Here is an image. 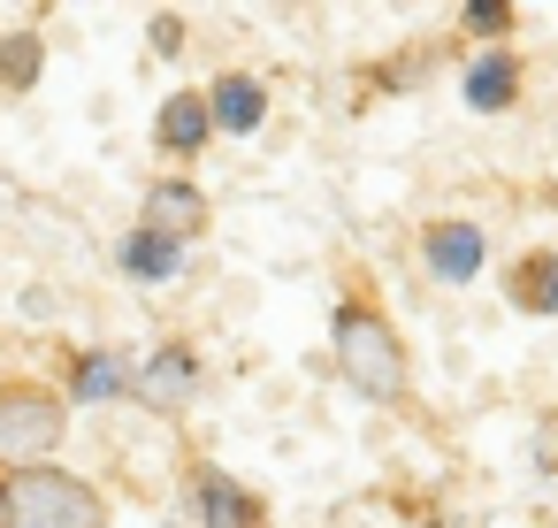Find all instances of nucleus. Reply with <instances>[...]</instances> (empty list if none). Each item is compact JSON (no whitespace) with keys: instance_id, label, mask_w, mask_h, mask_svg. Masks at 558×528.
Wrapping results in <instances>:
<instances>
[{"instance_id":"11","label":"nucleus","mask_w":558,"mask_h":528,"mask_svg":"<svg viewBox=\"0 0 558 528\" xmlns=\"http://www.w3.org/2000/svg\"><path fill=\"white\" fill-rule=\"evenodd\" d=\"M207 139H215L207 93H169V100H161V116H154V146H161L169 161H199V154H207Z\"/></svg>"},{"instance_id":"13","label":"nucleus","mask_w":558,"mask_h":528,"mask_svg":"<svg viewBox=\"0 0 558 528\" xmlns=\"http://www.w3.org/2000/svg\"><path fill=\"white\" fill-rule=\"evenodd\" d=\"M512 307L558 322V253H527V261L512 268Z\"/></svg>"},{"instance_id":"17","label":"nucleus","mask_w":558,"mask_h":528,"mask_svg":"<svg viewBox=\"0 0 558 528\" xmlns=\"http://www.w3.org/2000/svg\"><path fill=\"white\" fill-rule=\"evenodd\" d=\"M0 528H9V475H0Z\"/></svg>"},{"instance_id":"16","label":"nucleus","mask_w":558,"mask_h":528,"mask_svg":"<svg viewBox=\"0 0 558 528\" xmlns=\"http://www.w3.org/2000/svg\"><path fill=\"white\" fill-rule=\"evenodd\" d=\"M184 47V16H154V55H177Z\"/></svg>"},{"instance_id":"7","label":"nucleus","mask_w":558,"mask_h":528,"mask_svg":"<svg viewBox=\"0 0 558 528\" xmlns=\"http://www.w3.org/2000/svg\"><path fill=\"white\" fill-rule=\"evenodd\" d=\"M207 116H215V139H253L268 123V85L253 70H222L207 85Z\"/></svg>"},{"instance_id":"4","label":"nucleus","mask_w":558,"mask_h":528,"mask_svg":"<svg viewBox=\"0 0 558 528\" xmlns=\"http://www.w3.org/2000/svg\"><path fill=\"white\" fill-rule=\"evenodd\" d=\"M131 398L138 406H154V413H177V406H192L199 398V352L192 345H154L146 360H138V375H131Z\"/></svg>"},{"instance_id":"15","label":"nucleus","mask_w":558,"mask_h":528,"mask_svg":"<svg viewBox=\"0 0 558 528\" xmlns=\"http://www.w3.org/2000/svg\"><path fill=\"white\" fill-rule=\"evenodd\" d=\"M459 24H466L474 39H505V32H512V0H466Z\"/></svg>"},{"instance_id":"6","label":"nucleus","mask_w":558,"mask_h":528,"mask_svg":"<svg viewBox=\"0 0 558 528\" xmlns=\"http://www.w3.org/2000/svg\"><path fill=\"white\" fill-rule=\"evenodd\" d=\"M192 513H199V528H268V505L245 482H230L222 467H192Z\"/></svg>"},{"instance_id":"2","label":"nucleus","mask_w":558,"mask_h":528,"mask_svg":"<svg viewBox=\"0 0 558 528\" xmlns=\"http://www.w3.org/2000/svg\"><path fill=\"white\" fill-rule=\"evenodd\" d=\"M62 429H70V391H54L39 375H0V475L47 467Z\"/></svg>"},{"instance_id":"12","label":"nucleus","mask_w":558,"mask_h":528,"mask_svg":"<svg viewBox=\"0 0 558 528\" xmlns=\"http://www.w3.org/2000/svg\"><path fill=\"white\" fill-rule=\"evenodd\" d=\"M459 93H466L474 116H505V108L520 100V62H512L505 47H482V55L466 62V85H459Z\"/></svg>"},{"instance_id":"5","label":"nucleus","mask_w":558,"mask_h":528,"mask_svg":"<svg viewBox=\"0 0 558 528\" xmlns=\"http://www.w3.org/2000/svg\"><path fill=\"white\" fill-rule=\"evenodd\" d=\"M421 261H428V276H436V284H474V276H482V261H489V238H482V223L444 215V223H428Z\"/></svg>"},{"instance_id":"9","label":"nucleus","mask_w":558,"mask_h":528,"mask_svg":"<svg viewBox=\"0 0 558 528\" xmlns=\"http://www.w3.org/2000/svg\"><path fill=\"white\" fill-rule=\"evenodd\" d=\"M116 268H123L131 284H146V291H161V284L184 276V238H161V230L131 223V230L116 238Z\"/></svg>"},{"instance_id":"1","label":"nucleus","mask_w":558,"mask_h":528,"mask_svg":"<svg viewBox=\"0 0 558 528\" xmlns=\"http://www.w3.org/2000/svg\"><path fill=\"white\" fill-rule=\"evenodd\" d=\"M329 345H337V375L360 398H375V406H398L405 398V345H398V329H390L383 307L344 299L337 322H329Z\"/></svg>"},{"instance_id":"10","label":"nucleus","mask_w":558,"mask_h":528,"mask_svg":"<svg viewBox=\"0 0 558 528\" xmlns=\"http://www.w3.org/2000/svg\"><path fill=\"white\" fill-rule=\"evenodd\" d=\"M131 360L116 352V345H77L70 352V406H116V398H131Z\"/></svg>"},{"instance_id":"3","label":"nucleus","mask_w":558,"mask_h":528,"mask_svg":"<svg viewBox=\"0 0 558 528\" xmlns=\"http://www.w3.org/2000/svg\"><path fill=\"white\" fill-rule=\"evenodd\" d=\"M9 528H108V497L70 467H16L9 475Z\"/></svg>"},{"instance_id":"14","label":"nucleus","mask_w":558,"mask_h":528,"mask_svg":"<svg viewBox=\"0 0 558 528\" xmlns=\"http://www.w3.org/2000/svg\"><path fill=\"white\" fill-rule=\"evenodd\" d=\"M39 77H47V39L39 32H0V85L32 93Z\"/></svg>"},{"instance_id":"8","label":"nucleus","mask_w":558,"mask_h":528,"mask_svg":"<svg viewBox=\"0 0 558 528\" xmlns=\"http://www.w3.org/2000/svg\"><path fill=\"white\" fill-rule=\"evenodd\" d=\"M138 223L146 230H161V238H199L207 230V192L192 184V177H154L146 184V207H138Z\"/></svg>"}]
</instances>
